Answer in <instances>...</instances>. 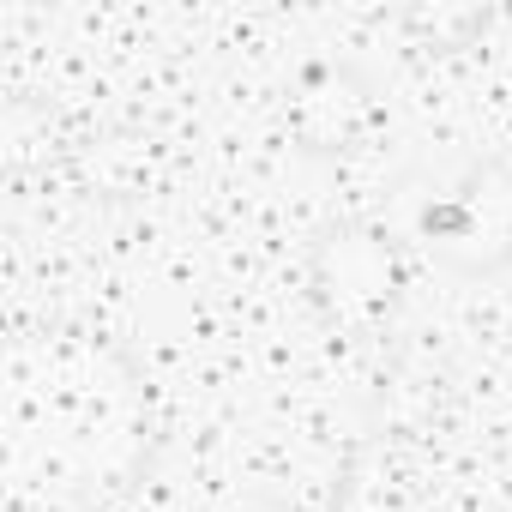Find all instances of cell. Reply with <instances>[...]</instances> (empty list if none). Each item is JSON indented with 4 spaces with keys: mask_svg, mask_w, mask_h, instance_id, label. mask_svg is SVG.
Returning a JSON list of instances; mask_svg holds the SVG:
<instances>
[{
    "mask_svg": "<svg viewBox=\"0 0 512 512\" xmlns=\"http://www.w3.org/2000/svg\"><path fill=\"white\" fill-rule=\"evenodd\" d=\"M13 470L49 512H109L157 458V416L133 350L103 332H55L37 356H13Z\"/></svg>",
    "mask_w": 512,
    "mask_h": 512,
    "instance_id": "6da1fadb",
    "label": "cell"
},
{
    "mask_svg": "<svg viewBox=\"0 0 512 512\" xmlns=\"http://www.w3.org/2000/svg\"><path fill=\"white\" fill-rule=\"evenodd\" d=\"M410 290L404 241L374 217L326 223L308 247V302L344 344H380L398 326Z\"/></svg>",
    "mask_w": 512,
    "mask_h": 512,
    "instance_id": "7a4b0ae2",
    "label": "cell"
},
{
    "mask_svg": "<svg viewBox=\"0 0 512 512\" xmlns=\"http://www.w3.org/2000/svg\"><path fill=\"white\" fill-rule=\"evenodd\" d=\"M410 235L458 278H500L512 266V151L476 157L452 187L428 193L410 217Z\"/></svg>",
    "mask_w": 512,
    "mask_h": 512,
    "instance_id": "3957f363",
    "label": "cell"
},
{
    "mask_svg": "<svg viewBox=\"0 0 512 512\" xmlns=\"http://www.w3.org/2000/svg\"><path fill=\"white\" fill-rule=\"evenodd\" d=\"M380 121H386V97H380V85L350 55H314V61H302L296 79H290V91H284V133L314 163L350 157L362 139L380 133Z\"/></svg>",
    "mask_w": 512,
    "mask_h": 512,
    "instance_id": "277c9868",
    "label": "cell"
},
{
    "mask_svg": "<svg viewBox=\"0 0 512 512\" xmlns=\"http://www.w3.org/2000/svg\"><path fill=\"white\" fill-rule=\"evenodd\" d=\"M73 163L97 199H145L169 175V145L145 127H103L73 151Z\"/></svg>",
    "mask_w": 512,
    "mask_h": 512,
    "instance_id": "5b68a950",
    "label": "cell"
},
{
    "mask_svg": "<svg viewBox=\"0 0 512 512\" xmlns=\"http://www.w3.org/2000/svg\"><path fill=\"white\" fill-rule=\"evenodd\" d=\"M398 25L422 43V49H464V43H476L488 25H494V7H446V0H422V7H404L398 13Z\"/></svg>",
    "mask_w": 512,
    "mask_h": 512,
    "instance_id": "8992f818",
    "label": "cell"
}]
</instances>
